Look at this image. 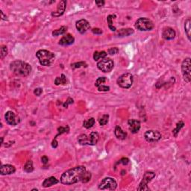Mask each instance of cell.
<instances>
[{"mask_svg": "<svg viewBox=\"0 0 191 191\" xmlns=\"http://www.w3.org/2000/svg\"><path fill=\"white\" fill-rule=\"evenodd\" d=\"M86 172H87V169L85 167L78 166L63 172L60 179V181L66 185L76 184L79 181H82Z\"/></svg>", "mask_w": 191, "mask_h": 191, "instance_id": "cell-1", "label": "cell"}, {"mask_svg": "<svg viewBox=\"0 0 191 191\" xmlns=\"http://www.w3.org/2000/svg\"><path fill=\"white\" fill-rule=\"evenodd\" d=\"M10 70L17 76L26 77L31 73L32 68L27 62L21 60H16L10 63Z\"/></svg>", "mask_w": 191, "mask_h": 191, "instance_id": "cell-2", "label": "cell"}, {"mask_svg": "<svg viewBox=\"0 0 191 191\" xmlns=\"http://www.w3.org/2000/svg\"><path fill=\"white\" fill-rule=\"evenodd\" d=\"M36 57L38 58L40 64L44 67H49L55 61V55L54 53L50 51L40 49L37 52Z\"/></svg>", "mask_w": 191, "mask_h": 191, "instance_id": "cell-3", "label": "cell"}, {"mask_svg": "<svg viewBox=\"0 0 191 191\" xmlns=\"http://www.w3.org/2000/svg\"><path fill=\"white\" fill-rule=\"evenodd\" d=\"M99 140V135L96 131H92L89 135L82 134L78 137V142L81 145L95 146Z\"/></svg>", "mask_w": 191, "mask_h": 191, "instance_id": "cell-4", "label": "cell"}, {"mask_svg": "<svg viewBox=\"0 0 191 191\" xmlns=\"http://www.w3.org/2000/svg\"><path fill=\"white\" fill-rule=\"evenodd\" d=\"M135 27L141 31H151L155 27L153 22L146 17H140L135 22Z\"/></svg>", "mask_w": 191, "mask_h": 191, "instance_id": "cell-5", "label": "cell"}, {"mask_svg": "<svg viewBox=\"0 0 191 191\" xmlns=\"http://www.w3.org/2000/svg\"><path fill=\"white\" fill-rule=\"evenodd\" d=\"M134 82L133 75L131 73H124L121 75L117 79V84L122 88L128 89L132 86Z\"/></svg>", "mask_w": 191, "mask_h": 191, "instance_id": "cell-6", "label": "cell"}, {"mask_svg": "<svg viewBox=\"0 0 191 191\" xmlns=\"http://www.w3.org/2000/svg\"><path fill=\"white\" fill-rule=\"evenodd\" d=\"M155 177V172H152V171H147L143 175V179L140 181L137 190H149V188L148 187V184L152 181V179Z\"/></svg>", "mask_w": 191, "mask_h": 191, "instance_id": "cell-7", "label": "cell"}, {"mask_svg": "<svg viewBox=\"0 0 191 191\" xmlns=\"http://www.w3.org/2000/svg\"><path fill=\"white\" fill-rule=\"evenodd\" d=\"M190 58H187L184 60L181 63V73H182L184 80L187 82V83H190L191 80V75H190Z\"/></svg>", "mask_w": 191, "mask_h": 191, "instance_id": "cell-8", "label": "cell"}, {"mask_svg": "<svg viewBox=\"0 0 191 191\" xmlns=\"http://www.w3.org/2000/svg\"><path fill=\"white\" fill-rule=\"evenodd\" d=\"M114 67V63L111 58H105L97 63V67L103 72H110Z\"/></svg>", "mask_w": 191, "mask_h": 191, "instance_id": "cell-9", "label": "cell"}, {"mask_svg": "<svg viewBox=\"0 0 191 191\" xmlns=\"http://www.w3.org/2000/svg\"><path fill=\"white\" fill-rule=\"evenodd\" d=\"M117 188V183L114 179L112 178L107 177L105 178L102 181H101L99 185V190H115Z\"/></svg>", "mask_w": 191, "mask_h": 191, "instance_id": "cell-10", "label": "cell"}, {"mask_svg": "<svg viewBox=\"0 0 191 191\" xmlns=\"http://www.w3.org/2000/svg\"><path fill=\"white\" fill-rule=\"evenodd\" d=\"M144 137H145V140L148 143H155L161 139L162 135L158 131L148 130L144 133Z\"/></svg>", "mask_w": 191, "mask_h": 191, "instance_id": "cell-11", "label": "cell"}, {"mask_svg": "<svg viewBox=\"0 0 191 191\" xmlns=\"http://www.w3.org/2000/svg\"><path fill=\"white\" fill-rule=\"evenodd\" d=\"M75 27L80 34H84L91 28V25L87 20L82 19L77 21L75 23Z\"/></svg>", "mask_w": 191, "mask_h": 191, "instance_id": "cell-12", "label": "cell"}, {"mask_svg": "<svg viewBox=\"0 0 191 191\" xmlns=\"http://www.w3.org/2000/svg\"><path fill=\"white\" fill-rule=\"evenodd\" d=\"M128 128L132 134H137L140 129V122L137 119H131L128 121Z\"/></svg>", "mask_w": 191, "mask_h": 191, "instance_id": "cell-13", "label": "cell"}, {"mask_svg": "<svg viewBox=\"0 0 191 191\" xmlns=\"http://www.w3.org/2000/svg\"><path fill=\"white\" fill-rule=\"evenodd\" d=\"M176 31L172 28L165 27L163 29L162 38L166 40H171L176 38Z\"/></svg>", "mask_w": 191, "mask_h": 191, "instance_id": "cell-14", "label": "cell"}, {"mask_svg": "<svg viewBox=\"0 0 191 191\" xmlns=\"http://www.w3.org/2000/svg\"><path fill=\"white\" fill-rule=\"evenodd\" d=\"M66 6H67V1L65 0H62L58 3V7H57V10L55 12H52L51 15L52 17H58L63 15L64 14L65 9H66Z\"/></svg>", "mask_w": 191, "mask_h": 191, "instance_id": "cell-15", "label": "cell"}, {"mask_svg": "<svg viewBox=\"0 0 191 191\" xmlns=\"http://www.w3.org/2000/svg\"><path fill=\"white\" fill-rule=\"evenodd\" d=\"M16 172V168L14 166L10 164H2L0 168V174L2 176L11 175Z\"/></svg>", "mask_w": 191, "mask_h": 191, "instance_id": "cell-16", "label": "cell"}, {"mask_svg": "<svg viewBox=\"0 0 191 191\" xmlns=\"http://www.w3.org/2000/svg\"><path fill=\"white\" fill-rule=\"evenodd\" d=\"M5 119L6 123L12 126H16L18 123V121L17 120L16 115L13 111H7L5 114Z\"/></svg>", "mask_w": 191, "mask_h": 191, "instance_id": "cell-17", "label": "cell"}, {"mask_svg": "<svg viewBox=\"0 0 191 191\" xmlns=\"http://www.w3.org/2000/svg\"><path fill=\"white\" fill-rule=\"evenodd\" d=\"M74 41H75V38H73V36L70 34H68L67 35L63 36V38L60 40L58 44L63 46H67L73 44Z\"/></svg>", "mask_w": 191, "mask_h": 191, "instance_id": "cell-18", "label": "cell"}, {"mask_svg": "<svg viewBox=\"0 0 191 191\" xmlns=\"http://www.w3.org/2000/svg\"><path fill=\"white\" fill-rule=\"evenodd\" d=\"M58 183H59V181H58V179L55 177H54V176H51V177L45 179L42 185H43V188H49V187L55 185V184H58Z\"/></svg>", "mask_w": 191, "mask_h": 191, "instance_id": "cell-19", "label": "cell"}, {"mask_svg": "<svg viewBox=\"0 0 191 191\" xmlns=\"http://www.w3.org/2000/svg\"><path fill=\"white\" fill-rule=\"evenodd\" d=\"M114 134L115 136L116 137V138L119 139V140H125L127 137L126 132L123 131L121 127L119 126V125H116V128H115Z\"/></svg>", "mask_w": 191, "mask_h": 191, "instance_id": "cell-20", "label": "cell"}, {"mask_svg": "<svg viewBox=\"0 0 191 191\" xmlns=\"http://www.w3.org/2000/svg\"><path fill=\"white\" fill-rule=\"evenodd\" d=\"M135 31H134L132 29H119L117 32V36L118 37H127V36H129L131 34H134Z\"/></svg>", "mask_w": 191, "mask_h": 191, "instance_id": "cell-21", "label": "cell"}, {"mask_svg": "<svg viewBox=\"0 0 191 191\" xmlns=\"http://www.w3.org/2000/svg\"><path fill=\"white\" fill-rule=\"evenodd\" d=\"M184 31H185V34H187V37H188L189 41L191 40L190 39V31H191V28H190V19L188 18L185 20L184 22Z\"/></svg>", "mask_w": 191, "mask_h": 191, "instance_id": "cell-22", "label": "cell"}, {"mask_svg": "<svg viewBox=\"0 0 191 191\" xmlns=\"http://www.w3.org/2000/svg\"><path fill=\"white\" fill-rule=\"evenodd\" d=\"M55 84L56 86L60 85V84H67V77L64 74H61V76L56 77V79L55 80Z\"/></svg>", "mask_w": 191, "mask_h": 191, "instance_id": "cell-23", "label": "cell"}, {"mask_svg": "<svg viewBox=\"0 0 191 191\" xmlns=\"http://www.w3.org/2000/svg\"><path fill=\"white\" fill-rule=\"evenodd\" d=\"M107 55V54L105 51H101V52L96 51L93 54V59L95 61H97L99 60L103 59V58H106Z\"/></svg>", "mask_w": 191, "mask_h": 191, "instance_id": "cell-24", "label": "cell"}, {"mask_svg": "<svg viewBox=\"0 0 191 191\" xmlns=\"http://www.w3.org/2000/svg\"><path fill=\"white\" fill-rule=\"evenodd\" d=\"M95 119L93 117H91L88 119H86L83 122V126L86 128H92L93 126L95 124Z\"/></svg>", "mask_w": 191, "mask_h": 191, "instance_id": "cell-25", "label": "cell"}, {"mask_svg": "<svg viewBox=\"0 0 191 191\" xmlns=\"http://www.w3.org/2000/svg\"><path fill=\"white\" fill-rule=\"evenodd\" d=\"M184 126V123L183 121H179L178 123H177V125H176V127L174 128V129H173V131H172V133H173V135H174L175 137H177L178 135V133H179V131H181V129Z\"/></svg>", "mask_w": 191, "mask_h": 191, "instance_id": "cell-26", "label": "cell"}, {"mask_svg": "<svg viewBox=\"0 0 191 191\" xmlns=\"http://www.w3.org/2000/svg\"><path fill=\"white\" fill-rule=\"evenodd\" d=\"M114 17H116V15H113V14H111V15H108L107 17V24H108V27L109 29H111L112 31H116V28L115 26H114L113 25V19H114Z\"/></svg>", "mask_w": 191, "mask_h": 191, "instance_id": "cell-27", "label": "cell"}, {"mask_svg": "<svg viewBox=\"0 0 191 191\" xmlns=\"http://www.w3.org/2000/svg\"><path fill=\"white\" fill-rule=\"evenodd\" d=\"M67 30V26H61L60 29H56V30H55V31H53L52 34V36L57 37V36L62 35V34H63L64 33H66Z\"/></svg>", "mask_w": 191, "mask_h": 191, "instance_id": "cell-28", "label": "cell"}, {"mask_svg": "<svg viewBox=\"0 0 191 191\" xmlns=\"http://www.w3.org/2000/svg\"><path fill=\"white\" fill-rule=\"evenodd\" d=\"M23 169L26 172H31L34 171V166H33L32 160H28L23 167Z\"/></svg>", "mask_w": 191, "mask_h": 191, "instance_id": "cell-29", "label": "cell"}, {"mask_svg": "<svg viewBox=\"0 0 191 191\" xmlns=\"http://www.w3.org/2000/svg\"><path fill=\"white\" fill-rule=\"evenodd\" d=\"M58 135H57L55 137V138L56 139L57 137H58V136H59V135H61L65 133H69V131H70V127H69L68 125H66V126H61L58 128Z\"/></svg>", "mask_w": 191, "mask_h": 191, "instance_id": "cell-30", "label": "cell"}, {"mask_svg": "<svg viewBox=\"0 0 191 191\" xmlns=\"http://www.w3.org/2000/svg\"><path fill=\"white\" fill-rule=\"evenodd\" d=\"M108 119H109V115L103 114L102 116V117H100V119H99V125H100L101 126L105 125L107 124V123H108Z\"/></svg>", "mask_w": 191, "mask_h": 191, "instance_id": "cell-31", "label": "cell"}, {"mask_svg": "<svg viewBox=\"0 0 191 191\" xmlns=\"http://www.w3.org/2000/svg\"><path fill=\"white\" fill-rule=\"evenodd\" d=\"M87 64L84 61H80V62H76V63H72L71 64V68L75 70L77 68H80V67H87Z\"/></svg>", "mask_w": 191, "mask_h": 191, "instance_id": "cell-32", "label": "cell"}, {"mask_svg": "<svg viewBox=\"0 0 191 191\" xmlns=\"http://www.w3.org/2000/svg\"><path fill=\"white\" fill-rule=\"evenodd\" d=\"M107 81V79H106V77H99L96 79L95 82V86L96 87H99L100 85H102L103 84H105Z\"/></svg>", "mask_w": 191, "mask_h": 191, "instance_id": "cell-33", "label": "cell"}, {"mask_svg": "<svg viewBox=\"0 0 191 191\" xmlns=\"http://www.w3.org/2000/svg\"><path fill=\"white\" fill-rule=\"evenodd\" d=\"M0 57H1V59H3L6 55H8V48L7 46L3 45V46H1V51H0Z\"/></svg>", "mask_w": 191, "mask_h": 191, "instance_id": "cell-34", "label": "cell"}, {"mask_svg": "<svg viewBox=\"0 0 191 191\" xmlns=\"http://www.w3.org/2000/svg\"><path fill=\"white\" fill-rule=\"evenodd\" d=\"M91 176H92V175H91V173L90 172H86L85 174H84V176L83 178H82V183H87L90 180H91Z\"/></svg>", "mask_w": 191, "mask_h": 191, "instance_id": "cell-35", "label": "cell"}, {"mask_svg": "<svg viewBox=\"0 0 191 191\" xmlns=\"http://www.w3.org/2000/svg\"><path fill=\"white\" fill-rule=\"evenodd\" d=\"M97 88H98V91H99V92H107V91H110V87L104 85V84L100 85L99 87H98Z\"/></svg>", "mask_w": 191, "mask_h": 191, "instance_id": "cell-36", "label": "cell"}, {"mask_svg": "<svg viewBox=\"0 0 191 191\" xmlns=\"http://www.w3.org/2000/svg\"><path fill=\"white\" fill-rule=\"evenodd\" d=\"M107 52H108V54L111 55H116V54H117V53L119 52V49H118V48L116 47L110 48L109 49L107 50Z\"/></svg>", "mask_w": 191, "mask_h": 191, "instance_id": "cell-37", "label": "cell"}, {"mask_svg": "<svg viewBox=\"0 0 191 191\" xmlns=\"http://www.w3.org/2000/svg\"><path fill=\"white\" fill-rule=\"evenodd\" d=\"M73 103H74V100H73V99H72V98L69 97L68 99H67V100L66 101V102L63 103V107H65V108H67V107H68L69 105H70V104H73Z\"/></svg>", "mask_w": 191, "mask_h": 191, "instance_id": "cell-38", "label": "cell"}, {"mask_svg": "<svg viewBox=\"0 0 191 191\" xmlns=\"http://www.w3.org/2000/svg\"><path fill=\"white\" fill-rule=\"evenodd\" d=\"M129 163V159L128 158H123L119 160L117 164H122L123 165H127Z\"/></svg>", "mask_w": 191, "mask_h": 191, "instance_id": "cell-39", "label": "cell"}, {"mask_svg": "<svg viewBox=\"0 0 191 191\" xmlns=\"http://www.w3.org/2000/svg\"><path fill=\"white\" fill-rule=\"evenodd\" d=\"M42 93H43V90H42V88H40V87H38V88L34 89V94L35 96H40L42 94Z\"/></svg>", "mask_w": 191, "mask_h": 191, "instance_id": "cell-40", "label": "cell"}, {"mask_svg": "<svg viewBox=\"0 0 191 191\" xmlns=\"http://www.w3.org/2000/svg\"><path fill=\"white\" fill-rule=\"evenodd\" d=\"M91 31L94 34H102L103 32L102 30L101 29H99V28H94V29H92Z\"/></svg>", "mask_w": 191, "mask_h": 191, "instance_id": "cell-41", "label": "cell"}, {"mask_svg": "<svg viewBox=\"0 0 191 191\" xmlns=\"http://www.w3.org/2000/svg\"><path fill=\"white\" fill-rule=\"evenodd\" d=\"M41 162L43 163V164H47L48 162H49V158L46 155L43 156V157L41 158Z\"/></svg>", "mask_w": 191, "mask_h": 191, "instance_id": "cell-42", "label": "cell"}, {"mask_svg": "<svg viewBox=\"0 0 191 191\" xmlns=\"http://www.w3.org/2000/svg\"><path fill=\"white\" fill-rule=\"evenodd\" d=\"M58 146V141H57V139L56 138H54V140H52V147L54 148H57Z\"/></svg>", "mask_w": 191, "mask_h": 191, "instance_id": "cell-43", "label": "cell"}, {"mask_svg": "<svg viewBox=\"0 0 191 191\" xmlns=\"http://www.w3.org/2000/svg\"><path fill=\"white\" fill-rule=\"evenodd\" d=\"M95 3L98 7H102L105 5V1H96Z\"/></svg>", "mask_w": 191, "mask_h": 191, "instance_id": "cell-44", "label": "cell"}, {"mask_svg": "<svg viewBox=\"0 0 191 191\" xmlns=\"http://www.w3.org/2000/svg\"><path fill=\"white\" fill-rule=\"evenodd\" d=\"M1 15H2V20H6L7 19V17H5V15H4V13L2 10H1Z\"/></svg>", "mask_w": 191, "mask_h": 191, "instance_id": "cell-45", "label": "cell"}, {"mask_svg": "<svg viewBox=\"0 0 191 191\" xmlns=\"http://www.w3.org/2000/svg\"><path fill=\"white\" fill-rule=\"evenodd\" d=\"M36 190V191H38V189H36V188H34V189H32V190Z\"/></svg>", "mask_w": 191, "mask_h": 191, "instance_id": "cell-46", "label": "cell"}]
</instances>
